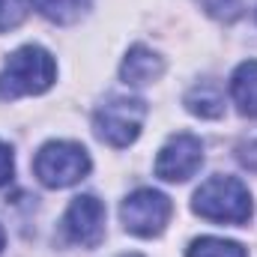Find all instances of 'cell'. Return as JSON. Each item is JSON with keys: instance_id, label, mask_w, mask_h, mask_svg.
<instances>
[{"instance_id": "18", "label": "cell", "mask_w": 257, "mask_h": 257, "mask_svg": "<svg viewBox=\"0 0 257 257\" xmlns=\"http://www.w3.org/2000/svg\"><path fill=\"white\" fill-rule=\"evenodd\" d=\"M123 257H141V254H123Z\"/></svg>"}, {"instance_id": "17", "label": "cell", "mask_w": 257, "mask_h": 257, "mask_svg": "<svg viewBox=\"0 0 257 257\" xmlns=\"http://www.w3.org/2000/svg\"><path fill=\"white\" fill-rule=\"evenodd\" d=\"M3 245H6V233H3V227H0V251H3Z\"/></svg>"}, {"instance_id": "13", "label": "cell", "mask_w": 257, "mask_h": 257, "mask_svg": "<svg viewBox=\"0 0 257 257\" xmlns=\"http://www.w3.org/2000/svg\"><path fill=\"white\" fill-rule=\"evenodd\" d=\"M200 9L218 21H236L245 9V0H197Z\"/></svg>"}, {"instance_id": "10", "label": "cell", "mask_w": 257, "mask_h": 257, "mask_svg": "<svg viewBox=\"0 0 257 257\" xmlns=\"http://www.w3.org/2000/svg\"><path fill=\"white\" fill-rule=\"evenodd\" d=\"M230 96L242 117H257V60H245L236 66L230 78Z\"/></svg>"}, {"instance_id": "12", "label": "cell", "mask_w": 257, "mask_h": 257, "mask_svg": "<svg viewBox=\"0 0 257 257\" xmlns=\"http://www.w3.org/2000/svg\"><path fill=\"white\" fill-rule=\"evenodd\" d=\"M186 257H248V251L233 242V239H221V236H200L189 245Z\"/></svg>"}, {"instance_id": "16", "label": "cell", "mask_w": 257, "mask_h": 257, "mask_svg": "<svg viewBox=\"0 0 257 257\" xmlns=\"http://www.w3.org/2000/svg\"><path fill=\"white\" fill-rule=\"evenodd\" d=\"M239 162H242L248 171H257V141H251V144H242V147H239Z\"/></svg>"}, {"instance_id": "9", "label": "cell", "mask_w": 257, "mask_h": 257, "mask_svg": "<svg viewBox=\"0 0 257 257\" xmlns=\"http://www.w3.org/2000/svg\"><path fill=\"white\" fill-rule=\"evenodd\" d=\"M186 108L192 111L194 117L218 120L224 114V90H221V84L212 81V78L197 81L192 90L186 93Z\"/></svg>"}, {"instance_id": "7", "label": "cell", "mask_w": 257, "mask_h": 257, "mask_svg": "<svg viewBox=\"0 0 257 257\" xmlns=\"http://www.w3.org/2000/svg\"><path fill=\"white\" fill-rule=\"evenodd\" d=\"M200 165H203L200 138H194L192 132H180V135L168 138V144L159 150L156 177H162L165 183H186L197 174Z\"/></svg>"}, {"instance_id": "4", "label": "cell", "mask_w": 257, "mask_h": 257, "mask_svg": "<svg viewBox=\"0 0 257 257\" xmlns=\"http://www.w3.org/2000/svg\"><path fill=\"white\" fill-rule=\"evenodd\" d=\"M147 120V102L138 96H111L93 114V132L99 141L111 147H128L138 141L141 126Z\"/></svg>"}, {"instance_id": "11", "label": "cell", "mask_w": 257, "mask_h": 257, "mask_svg": "<svg viewBox=\"0 0 257 257\" xmlns=\"http://www.w3.org/2000/svg\"><path fill=\"white\" fill-rule=\"evenodd\" d=\"M93 6V0H33V9L54 21V24H75L87 15V9Z\"/></svg>"}, {"instance_id": "1", "label": "cell", "mask_w": 257, "mask_h": 257, "mask_svg": "<svg viewBox=\"0 0 257 257\" xmlns=\"http://www.w3.org/2000/svg\"><path fill=\"white\" fill-rule=\"evenodd\" d=\"M57 81V63L42 45H24L0 69V99L39 96Z\"/></svg>"}, {"instance_id": "14", "label": "cell", "mask_w": 257, "mask_h": 257, "mask_svg": "<svg viewBox=\"0 0 257 257\" xmlns=\"http://www.w3.org/2000/svg\"><path fill=\"white\" fill-rule=\"evenodd\" d=\"M27 9H30V0H0V33L18 27L27 18Z\"/></svg>"}, {"instance_id": "8", "label": "cell", "mask_w": 257, "mask_h": 257, "mask_svg": "<svg viewBox=\"0 0 257 257\" xmlns=\"http://www.w3.org/2000/svg\"><path fill=\"white\" fill-rule=\"evenodd\" d=\"M162 72H165V60L153 48H147V45H132L128 54L123 57V66H120V78L126 81L128 87L153 84Z\"/></svg>"}, {"instance_id": "2", "label": "cell", "mask_w": 257, "mask_h": 257, "mask_svg": "<svg viewBox=\"0 0 257 257\" xmlns=\"http://www.w3.org/2000/svg\"><path fill=\"white\" fill-rule=\"evenodd\" d=\"M192 209L218 224H245L251 218V194L242 180L236 177H209L197 192H194Z\"/></svg>"}, {"instance_id": "6", "label": "cell", "mask_w": 257, "mask_h": 257, "mask_svg": "<svg viewBox=\"0 0 257 257\" xmlns=\"http://www.w3.org/2000/svg\"><path fill=\"white\" fill-rule=\"evenodd\" d=\"M63 233L81 248H96L105 239V203L96 194H78L63 215Z\"/></svg>"}, {"instance_id": "15", "label": "cell", "mask_w": 257, "mask_h": 257, "mask_svg": "<svg viewBox=\"0 0 257 257\" xmlns=\"http://www.w3.org/2000/svg\"><path fill=\"white\" fill-rule=\"evenodd\" d=\"M15 174V159H12V150L0 141V186H6Z\"/></svg>"}, {"instance_id": "5", "label": "cell", "mask_w": 257, "mask_h": 257, "mask_svg": "<svg viewBox=\"0 0 257 257\" xmlns=\"http://www.w3.org/2000/svg\"><path fill=\"white\" fill-rule=\"evenodd\" d=\"M171 212H174V206H171L168 194L156 192V189H138L123 200L120 221L128 233H135L141 239H153L168 227Z\"/></svg>"}, {"instance_id": "3", "label": "cell", "mask_w": 257, "mask_h": 257, "mask_svg": "<svg viewBox=\"0 0 257 257\" xmlns=\"http://www.w3.org/2000/svg\"><path fill=\"white\" fill-rule=\"evenodd\" d=\"M33 174L48 189H69L90 174V153L72 141H48L33 159Z\"/></svg>"}]
</instances>
